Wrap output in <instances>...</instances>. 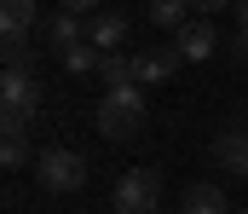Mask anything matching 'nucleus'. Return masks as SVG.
Returning <instances> with one entry per match:
<instances>
[{
  "label": "nucleus",
  "instance_id": "2",
  "mask_svg": "<svg viewBox=\"0 0 248 214\" xmlns=\"http://www.w3.org/2000/svg\"><path fill=\"white\" fill-rule=\"evenodd\" d=\"M35 180L46 185V191H81L87 185V162H81V150H69V145H46L41 156H35Z\"/></svg>",
  "mask_w": 248,
  "mask_h": 214
},
{
  "label": "nucleus",
  "instance_id": "1",
  "mask_svg": "<svg viewBox=\"0 0 248 214\" xmlns=\"http://www.w3.org/2000/svg\"><path fill=\"white\" fill-rule=\"evenodd\" d=\"M98 133L104 139H139L144 133V93L139 81H122L98 99Z\"/></svg>",
  "mask_w": 248,
  "mask_h": 214
},
{
  "label": "nucleus",
  "instance_id": "11",
  "mask_svg": "<svg viewBox=\"0 0 248 214\" xmlns=\"http://www.w3.org/2000/svg\"><path fill=\"white\" fill-rule=\"evenodd\" d=\"M0 128H6V133H0V162H6V168H23V162H29V122H6V116H0Z\"/></svg>",
  "mask_w": 248,
  "mask_h": 214
},
{
  "label": "nucleus",
  "instance_id": "8",
  "mask_svg": "<svg viewBox=\"0 0 248 214\" xmlns=\"http://www.w3.org/2000/svg\"><path fill=\"white\" fill-rule=\"evenodd\" d=\"M214 156H219V168H225V174L248 180V128H225V133L214 139Z\"/></svg>",
  "mask_w": 248,
  "mask_h": 214
},
{
  "label": "nucleus",
  "instance_id": "16",
  "mask_svg": "<svg viewBox=\"0 0 248 214\" xmlns=\"http://www.w3.org/2000/svg\"><path fill=\"white\" fill-rule=\"evenodd\" d=\"M6 70H35V47H29V35H6Z\"/></svg>",
  "mask_w": 248,
  "mask_h": 214
},
{
  "label": "nucleus",
  "instance_id": "18",
  "mask_svg": "<svg viewBox=\"0 0 248 214\" xmlns=\"http://www.w3.org/2000/svg\"><path fill=\"white\" fill-rule=\"evenodd\" d=\"M231 52H237V58L248 64V29H237V41H231Z\"/></svg>",
  "mask_w": 248,
  "mask_h": 214
},
{
  "label": "nucleus",
  "instance_id": "17",
  "mask_svg": "<svg viewBox=\"0 0 248 214\" xmlns=\"http://www.w3.org/2000/svg\"><path fill=\"white\" fill-rule=\"evenodd\" d=\"M63 12H81V17H87V12H98V6H104V0H58Z\"/></svg>",
  "mask_w": 248,
  "mask_h": 214
},
{
  "label": "nucleus",
  "instance_id": "19",
  "mask_svg": "<svg viewBox=\"0 0 248 214\" xmlns=\"http://www.w3.org/2000/svg\"><path fill=\"white\" fill-rule=\"evenodd\" d=\"M196 12H219V6H237V0H190Z\"/></svg>",
  "mask_w": 248,
  "mask_h": 214
},
{
  "label": "nucleus",
  "instance_id": "14",
  "mask_svg": "<svg viewBox=\"0 0 248 214\" xmlns=\"http://www.w3.org/2000/svg\"><path fill=\"white\" fill-rule=\"evenodd\" d=\"M150 23L156 29H185L190 23V0H150Z\"/></svg>",
  "mask_w": 248,
  "mask_h": 214
},
{
  "label": "nucleus",
  "instance_id": "3",
  "mask_svg": "<svg viewBox=\"0 0 248 214\" xmlns=\"http://www.w3.org/2000/svg\"><path fill=\"white\" fill-rule=\"evenodd\" d=\"M110 203H116V214H156L162 209V180H156V168H127L122 180H116V191H110Z\"/></svg>",
  "mask_w": 248,
  "mask_h": 214
},
{
  "label": "nucleus",
  "instance_id": "5",
  "mask_svg": "<svg viewBox=\"0 0 248 214\" xmlns=\"http://www.w3.org/2000/svg\"><path fill=\"white\" fill-rule=\"evenodd\" d=\"M179 64H185L179 47H144V52H133V81H139V87H162Z\"/></svg>",
  "mask_w": 248,
  "mask_h": 214
},
{
  "label": "nucleus",
  "instance_id": "4",
  "mask_svg": "<svg viewBox=\"0 0 248 214\" xmlns=\"http://www.w3.org/2000/svg\"><path fill=\"white\" fill-rule=\"evenodd\" d=\"M41 110V75L35 70H6L0 75V116L6 122H29Z\"/></svg>",
  "mask_w": 248,
  "mask_h": 214
},
{
  "label": "nucleus",
  "instance_id": "15",
  "mask_svg": "<svg viewBox=\"0 0 248 214\" xmlns=\"http://www.w3.org/2000/svg\"><path fill=\"white\" fill-rule=\"evenodd\" d=\"M98 75H104V87H122V81H133V52H104Z\"/></svg>",
  "mask_w": 248,
  "mask_h": 214
},
{
  "label": "nucleus",
  "instance_id": "20",
  "mask_svg": "<svg viewBox=\"0 0 248 214\" xmlns=\"http://www.w3.org/2000/svg\"><path fill=\"white\" fill-rule=\"evenodd\" d=\"M237 29H248V0H237Z\"/></svg>",
  "mask_w": 248,
  "mask_h": 214
},
{
  "label": "nucleus",
  "instance_id": "21",
  "mask_svg": "<svg viewBox=\"0 0 248 214\" xmlns=\"http://www.w3.org/2000/svg\"><path fill=\"white\" fill-rule=\"evenodd\" d=\"M237 214H248V209H237Z\"/></svg>",
  "mask_w": 248,
  "mask_h": 214
},
{
  "label": "nucleus",
  "instance_id": "13",
  "mask_svg": "<svg viewBox=\"0 0 248 214\" xmlns=\"http://www.w3.org/2000/svg\"><path fill=\"white\" fill-rule=\"evenodd\" d=\"M58 58H63V70H69V75H98V64H104V52H98L93 41H75V47L58 52Z\"/></svg>",
  "mask_w": 248,
  "mask_h": 214
},
{
  "label": "nucleus",
  "instance_id": "7",
  "mask_svg": "<svg viewBox=\"0 0 248 214\" xmlns=\"http://www.w3.org/2000/svg\"><path fill=\"white\" fill-rule=\"evenodd\" d=\"M179 214H231V203H225V185H214V180H196V185H185Z\"/></svg>",
  "mask_w": 248,
  "mask_h": 214
},
{
  "label": "nucleus",
  "instance_id": "6",
  "mask_svg": "<svg viewBox=\"0 0 248 214\" xmlns=\"http://www.w3.org/2000/svg\"><path fill=\"white\" fill-rule=\"evenodd\" d=\"M173 47H179V58H185V64H202V58H214L219 35H214V23H208V17H190L185 29H173Z\"/></svg>",
  "mask_w": 248,
  "mask_h": 214
},
{
  "label": "nucleus",
  "instance_id": "12",
  "mask_svg": "<svg viewBox=\"0 0 248 214\" xmlns=\"http://www.w3.org/2000/svg\"><path fill=\"white\" fill-rule=\"evenodd\" d=\"M75 17H81V12H52V17H46V41H52V47H58V52H69V47H75V41H87V35H81V23H75Z\"/></svg>",
  "mask_w": 248,
  "mask_h": 214
},
{
  "label": "nucleus",
  "instance_id": "9",
  "mask_svg": "<svg viewBox=\"0 0 248 214\" xmlns=\"http://www.w3.org/2000/svg\"><path fill=\"white\" fill-rule=\"evenodd\" d=\"M87 41H93L98 52H122V41H127V17H122V12H93Z\"/></svg>",
  "mask_w": 248,
  "mask_h": 214
},
{
  "label": "nucleus",
  "instance_id": "10",
  "mask_svg": "<svg viewBox=\"0 0 248 214\" xmlns=\"http://www.w3.org/2000/svg\"><path fill=\"white\" fill-rule=\"evenodd\" d=\"M41 23V0H0V29L6 35H35Z\"/></svg>",
  "mask_w": 248,
  "mask_h": 214
}]
</instances>
